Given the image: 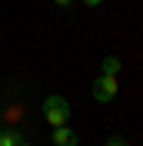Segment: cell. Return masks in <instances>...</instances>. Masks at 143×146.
I'll use <instances>...</instances> for the list:
<instances>
[{
	"label": "cell",
	"mask_w": 143,
	"mask_h": 146,
	"mask_svg": "<svg viewBox=\"0 0 143 146\" xmlns=\"http://www.w3.org/2000/svg\"><path fill=\"white\" fill-rule=\"evenodd\" d=\"M107 146H130V143H126L123 136H110V143H107Z\"/></svg>",
	"instance_id": "cell-6"
},
{
	"label": "cell",
	"mask_w": 143,
	"mask_h": 146,
	"mask_svg": "<svg viewBox=\"0 0 143 146\" xmlns=\"http://www.w3.org/2000/svg\"><path fill=\"white\" fill-rule=\"evenodd\" d=\"M80 136H77V129L73 126H57L53 129V146H77Z\"/></svg>",
	"instance_id": "cell-3"
},
{
	"label": "cell",
	"mask_w": 143,
	"mask_h": 146,
	"mask_svg": "<svg viewBox=\"0 0 143 146\" xmlns=\"http://www.w3.org/2000/svg\"><path fill=\"white\" fill-rule=\"evenodd\" d=\"M90 93H93L97 103H113L116 93H120V83H116V76H103L100 73L97 80H93V86H90Z\"/></svg>",
	"instance_id": "cell-2"
},
{
	"label": "cell",
	"mask_w": 143,
	"mask_h": 146,
	"mask_svg": "<svg viewBox=\"0 0 143 146\" xmlns=\"http://www.w3.org/2000/svg\"><path fill=\"white\" fill-rule=\"evenodd\" d=\"M23 136H20V129H0V146H20Z\"/></svg>",
	"instance_id": "cell-5"
},
{
	"label": "cell",
	"mask_w": 143,
	"mask_h": 146,
	"mask_svg": "<svg viewBox=\"0 0 143 146\" xmlns=\"http://www.w3.org/2000/svg\"><path fill=\"white\" fill-rule=\"evenodd\" d=\"M83 3H87V7H100V3H103V0H83Z\"/></svg>",
	"instance_id": "cell-7"
},
{
	"label": "cell",
	"mask_w": 143,
	"mask_h": 146,
	"mask_svg": "<svg viewBox=\"0 0 143 146\" xmlns=\"http://www.w3.org/2000/svg\"><path fill=\"white\" fill-rule=\"evenodd\" d=\"M53 3H60V7H70V3H73V0H53Z\"/></svg>",
	"instance_id": "cell-8"
},
{
	"label": "cell",
	"mask_w": 143,
	"mask_h": 146,
	"mask_svg": "<svg viewBox=\"0 0 143 146\" xmlns=\"http://www.w3.org/2000/svg\"><path fill=\"white\" fill-rule=\"evenodd\" d=\"M43 119L50 123V126H67L70 123V103L63 100V96H57V93H50L43 100Z\"/></svg>",
	"instance_id": "cell-1"
},
{
	"label": "cell",
	"mask_w": 143,
	"mask_h": 146,
	"mask_svg": "<svg viewBox=\"0 0 143 146\" xmlns=\"http://www.w3.org/2000/svg\"><path fill=\"white\" fill-rule=\"evenodd\" d=\"M20 146H33V143H27V139H23V143H20Z\"/></svg>",
	"instance_id": "cell-9"
},
{
	"label": "cell",
	"mask_w": 143,
	"mask_h": 146,
	"mask_svg": "<svg viewBox=\"0 0 143 146\" xmlns=\"http://www.w3.org/2000/svg\"><path fill=\"white\" fill-rule=\"evenodd\" d=\"M120 56H103V63H100V73H103V76H116V73H120Z\"/></svg>",
	"instance_id": "cell-4"
}]
</instances>
